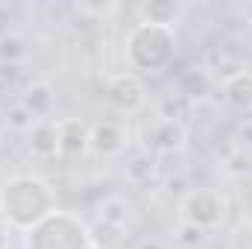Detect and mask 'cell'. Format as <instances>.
<instances>
[{
	"label": "cell",
	"instance_id": "obj_2",
	"mask_svg": "<svg viewBox=\"0 0 252 249\" xmlns=\"http://www.w3.org/2000/svg\"><path fill=\"white\" fill-rule=\"evenodd\" d=\"M176 53V30L156 24H135L126 35V59L135 70L158 73L173 62Z\"/></svg>",
	"mask_w": 252,
	"mask_h": 249
},
{
	"label": "cell",
	"instance_id": "obj_7",
	"mask_svg": "<svg viewBox=\"0 0 252 249\" xmlns=\"http://www.w3.org/2000/svg\"><path fill=\"white\" fill-rule=\"evenodd\" d=\"M30 150L35 158H56L59 156V121L44 118L30 124Z\"/></svg>",
	"mask_w": 252,
	"mask_h": 249
},
{
	"label": "cell",
	"instance_id": "obj_12",
	"mask_svg": "<svg viewBox=\"0 0 252 249\" xmlns=\"http://www.w3.org/2000/svg\"><path fill=\"white\" fill-rule=\"evenodd\" d=\"M226 100L238 112H250L252 109V73L241 70V73H235L226 82Z\"/></svg>",
	"mask_w": 252,
	"mask_h": 249
},
{
	"label": "cell",
	"instance_id": "obj_1",
	"mask_svg": "<svg viewBox=\"0 0 252 249\" xmlns=\"http://www.w3.org/2000/svg\"><path fill=\"white\" fill-rule=\"evenodd\" d=\"M56 211V193L41 176L18 173L0 187V217L9 229L30 232Z\"/></svg>",
	"mask_w": 252,
	"mask_h": 249
},
{
	"label": "cell",
	"instance_id": "obj_4",
	"mask_svg": "<svg viewBox=\"0 0 252 249\" xmlns=\"http://www.w3.org/2000/svg\"><path fill=\"white\" fill-rule=\"evenodd\" d=\"M85 226H88V235H91V247L97 249L118 247L126 238V229H129V202L121 199V196L106 199L97 208V217Z\"/></svg>",
	"mask_w": 252,
	"mask_h": 249
},
{
	"label": "cell",
	"instance_id": "obj_10",
	"mask_svg": "<svg viewBox=\"0 0 252 249\" xmlns=\"http://www.w3.org/2000/svg\"><path fill=\"white\" fill-rule=\"evenodd\" d=\"M182 3L176 0H147L138 6L141 24H156V27H176L182 18Z\"/></svg>",
	"mask_w": 252,
	"mask_h": 249
},
{
	"label": "cell",
	"instance_id": "obj_5",
	"mask_svg": "<svg viewBox=\"0 0 252 249\" xmlns=\"http://www.w3.org/2000/svg\"><path fill=\"white\" fill-rule=\"evenodd\" d=\"M106 100L124 112V115H135L147 106V88L141 82V76L135 70H121L106 82Z\"/></svg>",
	"mask_w": 252,
	"mask_h": 249
},
{
	"label": "cell",
	"instance_id": "obj_8",
	"mask_svg": "<svg viewBox=\"0 0 252 249\" xmlns=\"http://www.w3.org/2000/svg\"><path fill=\"white\" fill-rule=\"evenodd\" d=\"M88 150H94L97 156L109 158V156H121L126 150V132L121 124H112V121H103V124L91 126V141H88Z\"/></svg>",
	"mask_w": 252,
	"mask_h": 249
},
{
	"label": "cell",
	"instance_id": "obj_11",
	"mask_svg": "<svg viewBox=\"0 0 252 249\" xmlns=\"http://www.w3.org/2000/svg\"><path fill=\"white\" fill-rule=\"evenodd\" d=\"M147 144L153 150H179L185 144V129H182L179 121L158 118L156 124L150 126V132H147Z\"/></svg>",
	"mask_w": 252,
	"mask_h": 249
},
{
	"label": "cell",
	"instance_id": "obj_9",
	"mask_svg": "<svg viewBox=\"0 0 252 249\" xmlns=\"http://www.w3.org/2000/svg\"><path fill=\"white\" fill-rule=\"evenodd\" d=\"M91 141V126H85L79 118L59 121V156H82Z\"/></svg>",
	"mask_w": 252,
	"mask_h": 249
},
{
	"label": "cell",
	"instance_id": "obj_14",
	"mask_svg": "<svg viewBox=\"0 0 252 249\" xmlns=\"http://www.w3.org/2000/svg\"><path fill=\"white\" fill-rule=\"evenodd\" d=\"M202 238H205V232H202L199 226H190V223L182 226V244H185V247H196V244H202Z\"/></svg>",
	"mask_w": 252,
	"mask_h": 249
},
{
	"label": "cell",
	"instance_id": "obj_3",
	"mask_svg": "<svg viewBox=\"0 0 252 249\" xmlns=\"http://www.w3.org/2000/svg\"><path fill=\"white\" fill-rule=\"evenodd\" d=\"M24 249H91V235L76 214L53 211L24 235Z\"/></svg>",
	"mask_w": 252,
	"mask_h": 249
},
{
	"label": "cell",
	"instance_id": "obj_6",
	"mask_svg": "<svg viewBox=\"0 0 252 249\" xmlns=\"http://www.w3.org/2000/svg\"><path fill=\"white\" fill-rule=\"evenodd\" d=\"M182 217L190 226H199L202 232L214 229L223 220V196L211 187H196L190 190L182 202Z\"/></svg>",
	"mask_w": 252,
	"mask_h": 249
},
{
	"label": "cell",
	"instance_id": "obj_13",
	"mask_svg": "<svg viewBox=\"0 0 252 249\" xmlns=\"http://www.w3.org/2000/svg\"><path fill=\"white\" fill-rule=\"evenodd\" d=\"M35 103H41V121L50 115V106H53V94H50V88L47 85H32L30 91H27V97H24V112L30 115V121H35L32 115H35Z\"/></svg>",
	"mask_w": 252,
	"mask_h": 249
}]
</instances>
